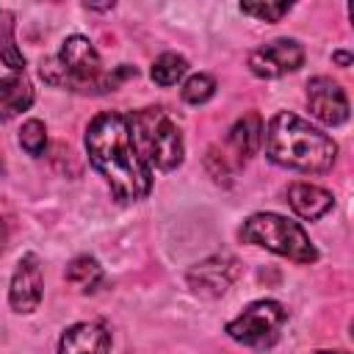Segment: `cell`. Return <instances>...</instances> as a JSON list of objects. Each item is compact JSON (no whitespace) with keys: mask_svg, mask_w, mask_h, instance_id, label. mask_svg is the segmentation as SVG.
I'll use <instances>...</instances> for the list:
<instances>
[{"mask_svg":"<svg viewBox=\"0 0 354 354\" xmlns=\"http://www.w3.org/2000/svg\"><path fill=\"white\" fill-rule=\"evenodd\" d=\"M86 152L91 166L105 177L113 199L122 205H133L149 196L152 191V169L144 163L130 116L119 111L97 113L86 127Z\"/></svg>","mask_w":354,"mask_h":354,"instance_id":"cell-1","label":"cell"},{"mask_svg":"<svg viewBox=\"0 0 354 354\" xmlns=\"http://www.w3.org/2000/svg\"><path fill=\"white\" fill-rule=\"evenodd\" d=\"M39 75L44 83L55 88H69L77 94H105L119 88L124 80L136 77V66L122 64L111 72H102L100 53L86 36H66L61 41V50L55 58H44L39 66Z\"/></svg>","mask_w":354,"mask_h":354,"instance_id":"cell-2","label":"cell"},{"mask_svg":"<svg viewBox=\"0 0 354 354\" xmlns=\"http://www.w3.org/2000/svg\"><path fill=\"white\" fill-rule=\"evenodd\" d=\"M266 155L271 163L296 171H329L337 160V144L290 111L271 116L266 133Z\"/></svg>","mask_w":354,"mask_h":354,"instance_id":"cell-3","label":"cell"},{"mask_svg":"<svg viewBox=\"0 0 354 354\" xmlns=\"http://www.w3.org/2000/svg\"><path fill=\"white\" fill-rule=\"evenodd\" d=\"M130 127H133L136 147L149 169L171 171L183 163V155H185L183 133L163 108H144L133 113Z\"/></svg>","mask_w":354,"mask_h":354,"instance_id":"cell-4","label":"cell"},{"mask_svg":"<svg viewBox=\"0 0 354 354\" xmlns=\"http://www.w3.org/2000/svg\"><path fill=\"white\" fill-rule=\"evenodd\" d=\"M241 241L263 246L274 254H282L293 263H315L318 249L299 221H290L279 213H254L241 227Z\"/></svg>","mask_w":354,"mask_h":354,"instance_id":"cell-5","label":"cell"},{"mask_svg":"<svg viewBox=\"0 0 354 354\" xmlns=\"http://www.w3.org/2000/svg\"><path fill=\"white\" fill-rule=\"evenodd\" d=\"M285 321H288V310L279 301L257 299L246 304L243 313L227 324V335L249 348H268L279 340Z\"/></svg>","mask_w":354,"mask_h":354,"instance_id":"cell-6","label":"cell"},{"mask_svg":"<svg viewBox=\"0 0 354 354\" xmlns=\"http://www.w3.org/2000/svg\"><path fill=\"white\" fill-rule=\"evenodd\" d=\"M304 64V47L296 39H274L249 53V69L257 77H282Z\"/></svg>","mask_w":354,"mask_h":354,"instance_id":"cell-7","label":"cell"},{"mask_svg":"<svg viewBox=\"0 0 354 354\" xmlns=\"http://www.w3.org/2000/svg\"><path fill=\"white\" fill-rule=\"evenodd\" d=\"M241 274V263L235 254L230 252H216L205 260H199L191 271H188V285L199 293V296H221Z\"/></svg>","mask_w":354,"mask_h":354,"instance_id":"cell-8","label":"cell"},{"mask_svg":"<svg viewBox=\"0 0 354 354\" xmlns=\"http://www.w3.org/2000/svg\"><path fill=\"white\" fill-rule=\"evenodd\" d=\"M307 105L313 116L329 127L348 122V97L332 77H313L307 83Z\"/></svg>","mask_w":354,"mask_h":354,"instance_id":"cell-9","label":"cell"},{"mask_svg":"<svg viewBox=\"0 0 354 354\" xmlns=\"http://www.w3.org/2000/svg\"><path fill=\"white\" fill-rule=\"evenodd\" d=\"M44 293V277H41V266L36 254H22L14 277H11V288H8V301L17 313H33L41 301Z\"/></svg>","mask_w":354,"mask_h":354,"instance_id":"cell-10","label":"cell"},{"mask_svg":"<svg viewBox=\"0 0 354 354\" xmlns=\"http://www.w3.org/2000/svg\"><path fill=\"white\" fill-rule=\"evenodd\" d=\"M108 351H111V332L97 321L72 324L58 340V354H108Z\"/></svg>","mask_w":354,"mask_h":354,"instance_id":"cell-11","label":"cell"},{"mask_svg":"<svg viewBox=\"0 0 354 354\" xmlns=\"http://www.w3.org/2000/svg\"><path fill=\"white\" fill-rule=\"evenodd\" d=\"M260 141H263V119L257 113H246V116H241L230 127L227 141H224V149L232 152V160L238 166H243L257 152Z\"/></svg>","mask_w":354,"mask_h":354,"instance_id":"cell-12","label":"cell"},{"mask_svg":"<svg viewBox=\"0 0 354 354\" xmlns=\"http://www.w3.org/2000/svg\"><path fill=\"white\" fill-rule=\"evenodd\" d=\"M332 194L326 191V188H321V185H313V183H293L290 188H288V205L293 207V213L296 216H301V218H307V221H313V218H321L329 207H332Z\"/></svg>","mask_w":354,"mask_h":354,"instance_id":"cell-13","label":"cell"},{"mask_svg":"<svg viewBox=\"0 0 354 354\" xmlns=\"http://www.w3.org/2000/svg\"><path fill=\"white\" fill-rule=\"evenodd\" d=\"M30 105H33V86L22 72L0 77V122L14 119Z\"/></svg>","mask_w":354,"mask_h":354,"instance_id":"cell-14","label":"cell"},{"mask_svg":"<svg viewBox=\"0 0 354 354\" xmlns=\"http://www.w3.org/2000/svg\"><path fill=\"white\" fill-rule=\"evenodd\" d=\"M64 277H66L69 285H75V288L83 290V293H94V290L102 285V279H105L102 266H100L94 257H88V254L75 257V260L66 266Z\"/></svg>","mask_w":354,"mask_h":354,"instance_id":"cell-15","label":"cell"},{"mask_svg":"<svg viewBox=\"0 0 354 354\" xmlns=\"http://www.w3.org/2000/svg\"><path fill=\"white\" fill-rule=\"evenodd\" d=\"M185 72H188V61L183 55H177V53L158 55L152 61V69H149V75H152V80L158 86H174Z\"/></svg>","mask_w":354,"mask_h":354,"instance_id":"cell-16","label":"cell"},{"mask_svg":"<svg viewBox=\"0 0 354 354\" xmlns=\"http://www.w3.org/2000/svg\"><path fill=\"white\" fill-rule=\"evenodd\" d=\"M0 61L6 66H11L14 72L25 69V55L19 53L17 41H14V17L8 11L0 14Z\"/></svg>","mask_w":354,"mask_h":354,"instance_id":"cell-17","label":"cell"},{"mask_svg":"<svg viewBox=\"0 0 354 354\" xmlns=\"http://www.w3.org/2000/svg\"><path fill=\"white\" fill-rule=\"evenodd\" d=\"M213 94H216V80H213L210 75H205V72L191 75V77L183 83V88H180V97H183L188 105H202V102H207Z\"/></svg>","mask_w":354,"mask_h":354,"instance_id":"cell-18","label":"cell"},{"mask_svg":"<svg viewBox=\"0 0 354 354\" xmlns=\"http://www.w3.org/2000/svg\"><path fill=\"white\" fill-rule=\"evenodd\" d=\"M205 169L210 171V177H213L216 183H224V185H227V183L232 180L238 163L230 158V152H227L224 147H210V149H207V158H205Z\"/></svg>","mask_w":354,"mask_h":354,"instance_id":"cell-19","label":"cell"},{"mask_svg":"<svg viewBox=\"0 0 354 354\" xmlns=\"http://www.w3.org/2000/svg\"><path fill=\"white\" fill-rule=\"evenodd\" d=\"M19 147H22L28 155L39 158V155L44 152V147H47V130H44V122H39V119H28V122L22 124V130H19Z\"/></svg>","mask_w":354,"mask_h":354,"instance_id":"cell-20","label":"cell"},{"mask_svg":"<svg viewBox=\"0 0 354 354\" xmlns=\"http://www.w3.org/2000/svg\"><path fill=\"white\" fill-rule=\"evenodd\" d=\"M241 11L263 22H279L290 11V3H241Z\"/></svg>","mask_w":354,"mask_h":354,"instance_id":"cell-21","label":"cell"},{"mask_svg":"<svg viewBox=\"0 0 354 354\" xmlns=\"http://www.w3.org/2000/svg\"><path fill=\"white\" fill-rule=\"evenodd\" d=\"M332 58H335L340 66H348V64H351V55H348V53H335Z\"/></svg>","mask_w":354,"mask_h":354,"instance_id":"cell-22","label":"cell"},{"mask_svg":"<svg viewBox=\"0 0 354 354\" xmlns=\"http://www.w3.org/2000/svg\"><path fill=\"white\" fill-rule=\"evenodd\" d=\"M6 241H8V230H6V224H3V218H0V252H3Z\"/></svg>","mask_w":354,"mask_h":354,"instance_id":"cell-23","label":"cell"},{"mask_svg":"<svg viewBox=\"0 0 354 354\" xmlns=\"http://www.w3.org/2000/svg\"><path fill=\"white\" fill-rule=\"evenodd\" d=\"M310 354H348V351H332V348H318V351H310Z\"/></svg>","mask_w":354,"mask_h":354,"instance_id":"cell-24","label":"cell"},{"mask_svg":"<svg viewBox=\"0 0 354 354\" xmlns=\"http://www.w3.org/2000/svg\"><path fill=\"white\" fill-rule=\"evenodd\" d=\"M0 171H3V160H0Z\"/></svg>","mask_w":354,"mask_h":354,"instance_id":"cell-25","label":"cell"}]
</instances>
